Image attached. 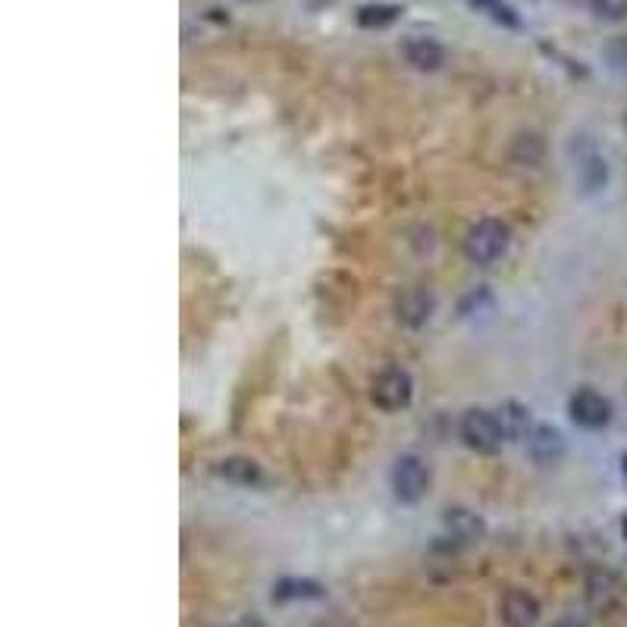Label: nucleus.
Here are the masks:
<instances>
[{"label":"nucleus","mask_w":627,"mask_h":627,"mask_svg":"<svg viewBox=\"0 0 627 627\" xmlns=\"http://www.w3.org/2000/svg\"><path fill=\"white\" fill-rule=\"evenodd\" d=\"M508 239H512V232H508L502 220H493V217L480 220L477 226L468 229V236H464V258L477 267H490L505 254Z\"/></svg>","instance_id":"obj_1"},{"label":"nucleus","mask_w":627,"mask_h":627,"mask_svg":"<svg viewBox=\"0 0 627 627\" xmlns=\"http://www.w3.org/2000/svg\"><path fill=\"white\" fill-rule=\"evenodd\" d=\"M461 439H464V446L480 452V455H493L502 449L505 443V427L499 421V414L493 411H486V408H471V411H464L461 417V427H458Z\"/></svg>","instance_id":"obj_2"},{"label":"nucleus","mask_w":627,"mask_h":627,"mask_svg":"<svg viewBox=\"0 0 627 627\" xmlns=\"http://www.w3.org/2000/svg\"><path fill=\"white\" fill-rule=\"evenodd\" d=\"M411 396H414V380H411L408 370H402V367L383 370V374L374 380V386H370V399H374V405L383 408V411L408 408Z\"/></svg>","instance_id":"obj_3"},{"label":"nucleus","mask_w":627,"mask_h":627,"mask_svg":"<svg viewBox=\"0 0 627 627\" xmlns=\"http://www.w3.org/2000/svg\"><path fill=\"white\" fill-rule=\"evenodd\" d=\"M392 490L402 502H421L430 490V468L417 455H402L392 468Z\"/></svg>","instance_id":"obj_4"},{"label":"nucleus","mask_w":627,"mask_h":627,"mask_svg":"<svg viewBox=\"0 0 627 627\" xmlns=\"http://www.w3.org/2000/svg\"><path fill=\"white\" fill-rule=\"evenodd\" d=\"M568 414L577 427L584 430H599L612 421V402L606 396H599L596 389H580L568 402Z\"/></svg>","instance_id":"obj_5"},{"label":"nucleus","mask_w":627,"mask_h":627,"mask_svg":"<svg viewBox=\"0 0 627 627\" xmlns=\"http://www.w3.org/2000/svg\"><path fill=\"white\" fill-rule=\"evenodd\" d=\"M436 311V298L430 289H421V286H411V289H402L399 298H396V320L402 327H411V330H421L424 323L433 317Z\"/></svg>","instance_id":"obj_6"},{"label":"nucleus","mask_w":627,"mask_h":627,"mask_svg":"<svg viewBox=\"0 0 627 627\" xmlns=\"http://www.w3.org/2000/svg\"><path fill=\"white\" fill-rule=\"evenodd\" d=\"M499 618L505 627H537L540 621V599L527 590H508L499 602Z\"/></svg>","instance_id":"obj_7"},{"label":"nucleus","mask_w":627,"mask_h":627,"mask_svg":"<svg viewBox=\"0 0 627 627\" xmlns=\"http://www.w3.org/2000/svg\"><path fill=\"white\" fill-rule=\"evenodd\" d=\"M443 524L449 530V537L458 543H480L486 537V521L477 512H471V508H449Z\"/></svg>","instance_id":"obj_8"},{"label":"nucleus","mask_w":627,"mask_h":627,"mask_svg":"<svg viewBox=\"0 0 627 627\" xmlns=\"http://www.w3.org/2000/svg\"><path fill=\"white\" fill-rule=\"evenodd\" d=\"M527 449L533 455V461H540V464H552V461H559L565 455V436L549 427V424H540V427H533L530 436H527Z\"/></svg>","instance_id":"obj_9"},{"label":"nucleus","mask_w":627,"mask_h":627,"mask_svg":"<svg viewBox=\"0 0 627 627\" xmlns=\"http://www.w3.org/2000/svg\"><path fill=\"white\" fill-rule=\"evenodd\" d=\"M405 57L414 69H421V73H436V69L446 63L443 44L433 41V38H424V35L405 41Z\"/></svg>","instance_id":"obj_10"},{"label":"nucleus","mask_w":627,"mask_h":627,"mask_svg":"<svg viewBox=\"0 0 627 627\" xmlns=\"http://www.w3.org/2000/svg\"><path fill=\"white\" fill-rule=\"evenodd\" d=\"M621 587H618V577L612 571H590L587 577V602L596 609V612H609L615 606Z\"/></svg>","instance_id":"obj_11"},{"label":"nucleus","mask_w":627,"mask_h":627,"mask_svg":"<svg viewBox=\"0 0 627 627\" xmlns=\"http://www.w3.org/2000/svg\"><path fill=\"white\" fill-rule=\"evenodd\" d=\"M217 474L226 480V483H236V486H258L264 480V471L258 461L251 458H226L217 464Z\"/></svg>","instance_id":"obj_12"},{"label":"nucleus","mask_w":627,"mask_h":627,"mask_svg":"<svg viewBox=\"0 0 627 627\" xmlns=\"http://www.w3.org/2000/svg\"><path fill=\"white\" fill-rule=\"evenodd\" d=\"M327 590L317 580L308 577H283L280 584L273 587V602H292V599H323Z\"/></svg>","instance_id":"obj_13"},{"label":"nucleus","mask_w":627,"mask_h":627,"mask_svg":"<svg viewBox=\"0 0 627 627\" xmlns=\"http://www.w3.org/2000/svg\"><path fill=\"white\" fill-rule=\"evenodd\" d=\"M502 417V427H505V436L508 439H527L530 436V430H533V424H530V411L524 408V405H518V402H508V405H502V411H499Z\"/></svg>","instance_id":"obj_14"},{"label":"nucleus","mask_w":627,"mask_h":627,"mask_svg":"<svg viewBox=\"0 0 627 627\" xmlns=\"http://www.w3.org/2000/svg\"><path fill=\"white\" fill-rule=\"evenodd\" d=\"M546 154V145H543V138L540 135H518L515 138V145H512V160L521 167H540V160Z\"/></svg>","instance_id":"obj_15"},{"label":"nucleus","mask_w":627,"mask_h":627,"mask_svg":"<svg viewBox=\"0 0 627 627\" xmlns=\"http://www.w3.org/2000/svg\"><path fill=\"white\" fill-rule=\"evenodd\" d=\"M399 13H402V7H396V4H364L355 19L361 29H386L389 22L399 19Z\"/></svg>","instance_id":"obj_16"},{"label":"nucleus","mask_w":627,"mask_h":627,"mask_svg":"<svg viewBox=\"0 0 627 627\" xmlns=\"http://www.w3.org/2000/svg\"><path fill=\"white\" fill-rule=\"evenodd\" d=\"M590 7L599 19H627V0H590Z\"/></svg>","instance_id":"obj_17"},{"label":"nucleus","mask_w":627,"mask_h":627,"mask_svg":"<svg viewBox=\"0 0 627 627\" xmlns=\"http://www.w3.org/2000/svg\"><path fill=\"white\" fill-rule=\"evenodd\" d=\"M474 4H480V7H486L490 10L499 22H505V26H518V16L512 13V7H505V4H499V0H474Z\"/></svg>","instance_id":"obj_18"},{"label":"nucleus","mask_w":627,"mask_h":627,"mask_svg":"<svg viewBox=\"0 0 627 627\" xmlns=\"http://www.w3.org/2000/svg\"><path fill=\"white\" fill-rule=\"evenodd\" d=\"M232 627H267L258 615H245V618H239L236 624H232Z\"/></svg>","instance_id":"obj_19"},{"label":"nucleus","mask_w":627,"mask_h":627,"mask_svg":"<svg viewBox=\"0 0 627 627\" xmlns=\"http://www.w3.org/2000/svg\"><path fill=\"white\" fill-rule=\"evenodd\" d=\"M555 627H590L587 621H580V618H562Z\"/></svg>","instance_id":"obj_20"},{"label":"nucleus","mask_w":627,"mask_h":627,"mask_svg":"<svg viewBox=\"0 0 627 627\" xmlns=\"http://www.w3.org/2000/svg\"><path fill=\"white\" fill-rule=\"evenodd\" d=\"M621 474H624V483H627V452H624V458H621Z\"/></svg>","instance_id":"obj_21"},{"label":"nucleus","mask_w":627,"mask_h":627,"mask_svg":"<svg viewBox=\"0 0 627 627\" xmlns=\"http://www.w3.org/2000/svg\"><path fill=\"white\" fill-rule=\"evenodd\" d=\"M621 533H624V540H627V515H624V521H621Z\"/></svg>","instance_id":"obj_22"},{"label":"nucleus","mask_w":627,"mask_h":627,"mask_svg":"<svg viewBox=\"0 0 627 627\" xmlns=\"http://www.w3.org/2000/svg\"><path fill=\"white\" fill-rule=\"evenodd\" d=\"M323 627H336V624H323Z\"/></svg>","instance_id":"obj_23"}]
</instances>
